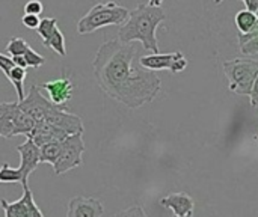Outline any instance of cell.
Returning <instances> with one entry per match:
<instances>
[{
    "label": "cell",
    "instance_id": "obj_1",
    "mask_svg": "<svg viewBox=\"0 0 258 217\" xmlns=\"http://www.w3.org/2000/svg\"><path fill=\"white\" fill-rule=\"evenodd\" d=\"M138 47L112 39L100 45L94 62V74L100 89L128 109H139L151 103L162 88L154 71L139 65Z\"/></svg>",
    "mask_w": 258,
    "mask_h": 217
},
{
    "label": "cell",
    "instance_id": "obj_2",
    "mask_svg": "<svg viewBox=\"0 0 258 217\" xmlns=\"http://www.w3.org/2000/svg\"><path fill=\"white\" fill-rule=\"evenodd\" d=\"M166 14L162 8L150 6L148 3L138 5L130 11L127 21L118 30V39L122 44H132L139 41L144 50L151 51L153 54L159 53V42L156 30L162 21H165Z\"/></svg>",
    "mask_w": 258,
    "mask_h": 217
},
{
    "label": "cell",
    "instance_id": "obj_3",
    "mask_svg": "<svg viewBox=\"0 0 258 217\" xmlns=\"http://www.w3.org/2000/svg\"><path fill=\"white\" fill-rule=\"evenodd\" d=\"M130 11L116 2H104L94 5L77 23V33L88 35L104 26H121L127 21Z\"/></svg>",
    "mask_w": 258,
    "mask_h": 217
},
{
    "label": "cell",
    "instance_id": "obj_4",
    "mask_svg": "<svg viewBox=\"0 0 258 217\" xmlns=\"http://www.w3.org/2000/svg\"><path fill=\"white\" fill-rule=\"evenodd\" d=\"M222 68L230 82V91L239 95L249 97L258 77V59L224 60Z\"/></svg>",
    "mask_w": 258,
    "mask_h": 217
},
{
    "label": "cell",
    "instance_id": "obj_5",
    "mask_svg": "<svg viewBox=\"0 0 258 217\" xmlns=\"http://www.w3.org/2000/svg\"><path fill=\"white\" fill-rule=\"evenodd\" d=\"M85 142H83V134H71L67 136L62 143H60V154L57 162L54 163L53 169L56 175L67 174L68 171L82 166L83 163V153H85Z\"/></svg>",
    "mask_w": 258,
    "mask_h": 217
},
{
    "label": "cell",
    "instance_id": "obj_6",
    "mask_svg": "<svg viewBox=\"0 0 258 217\" xmlns=\"http://www.w3.org/2000/svg\"><path fill=\"white\" fill-rule=\"evenodd\" d=\"M139 65L150 71H162L169 69L171 73H181L187 66V59L181 51L175 53H157V54H147L139 57Z\"/></svg>",
    "mask_w": 258,
    "mask_h": 217
},
{
    "label": "cell",
    "instance_id": "obj_7",
    "mask_svg": "<svg viewBox=\"0 0 258 217\" xmlns=\"http://www.w3.org/2000/svg\"><path fill=\"white\" fill-rule=\"evenodd\" d=\"M53 106L54 104L39 92V88L36 85H32L24 100L18 103V107L26 115H29L35 122L44 121Z\"/></svg>",
    "mask_w": 258,
    "mask_h": 217
},
{
    "label": "cell",
    "instance_id": "obj_8",
    "mask_svg": "<svg viewBox=\"0 0 258 217\" xmlns=\"http://www.w3.org/2000/svg\"><path fill=\"white\" fill-rule=\"evenodd\" d=\"M0 207L5 211V217H44L29 187L23 189V196L15 202H8L6 199H2Z\"/></svg>",
    "mask_w": 258,
    "mask_h": 217
},
{
    "label": "cell",
    "instance_id": "obj_9",
    "mask_svg": "<svg viewBox=\"0 0 258 217\" xmlns=\"http://www.w3.org/2000/svg\"><path fill=\"white\" fill-rule=\"evenodd\" d=\"M17 151L20 153V172H21V186L29 187L27 186V180L30 177V174L36 169V166L41 163V150L39 147H36L33 143L32 139H26L24 143L17 147Z\"/></svg>",
    "mask_w": 258,
    "mask_h": 217
},
{
    "label": "cell",
    "instance_id": "obj_10",
    "mask_svg": "<svg viewBox=\"0 0 258 217\" xmlns=\"http://www.w3.org/2000/svg\"><path fill=\"white\" fill-rule=\"evenodd\" d=\"M104 207L97 198L76 196L68 202L67 217H103Z\"/></svg>",
    "mask_w": 258,
    "mask_h": 217
},
{
    "label": "cell",
    "instance_id": "obj_11",
    "mask_svg": "<svg viewBox=\"0 0 258 217\" xmlns=\"http://www.w3.org/2000/svg\"><path fill=\"white\" fill-rule=\"evenodd\" d=\"M38 88L47 91L48 100L54 106H65L71 100L73 91H74V86L68 77H60V79H56L51 82H45V83L39 85Z\"/></svg>",
    "mask_w": 258,
    "mask_h": 217
},
{
    "label": "cell",
    "instance_id": "obj_12",
    "mask_svg": "<svg viewBox=\"0 0 258 217\" xmlns=\"http://www.w3.org/2000/svg\"><path fill=\"white\" fill-rule=\"evenodd\" d=\"M68 134L65 131H62L60 128H57L56 125L45 122V121H38L33 127V130L26 136L29 139L33 140V143L36 147H42L45 143L50 142H62Z\"/></svg>",
    "mask_w": 258,
    "mask_h": 217
},
{
    "label": "cell",
    "instance_id": "obj_13",
    "mask_svg": "<svg viewBox=\"0 0 258 217\" xmlns=\"http://www.w3.org/2000/svg\"><path fill=\"white\" fill-rule=\"evenodd\" d=\"M160 205L174 213V216H192L195 202L187 193H172L160 199Z\"/></svg>",
    "mask_w": 258,
    "mask_h": 217
},
{
    "label": "cell",
    "instance_id": "obj_14",
    "mask_svg": "<svg viewBox=\"0 0 258 217\" xmlns=\"http://www.w3.org/2000/svg\"><path fill=\"white\" fill-rule=\"evenodd\" d=\"M17 109H18V101L0 104V136L8 139L14 136V118Z\"/></svg>",
    "mask_w": 258,
    "mask_h": 217
},
{
    "label": "cell",
    "instance_id": "obj_15",
    "mask_svg": "<svg viewBox=\"0 0 258 217\" xmlns=\"http://www.w3.org/2000/svg\"><path fill=\"white\" fill-rule=\"evenodd\" d=\"M35 124L36 122L18 107L17 112H15V118H14V136H17V134L27 136L33 130Z\"/></svg>",
    "mask_w": 258,
    "mask_h": 217
},
{
    "label": "cell",
    "instance_id": "obj_16",
    "mask_svg": "<svg viewBox=\"0 0 258 217\" xmlns=\"http://www.w3.org/2000/svg\"><path fill=\"white\" fill-rule=\"evenodd\" d=\"M6 77L9 79V82L14 85V88H15V91H17L18 103L23 101L24 97H26V95H24V88H23V83H24V79H26V69L15 65V66L8 73Z\"/></svg>",
    "mask_w": 258,
    "mask_h": 217
},
{
    "label": "cell",
    "instance_id": "obj_17",
    "mask_svg": "<svg viewBox=\"0 0 258 217\" xmlns=\"http://www.w3.org/2000/svg\"><path fill=\"white\" fill-rule=\"evenodd\" d=\"M258 17L255 14L249 12V11H239L236 14V18H234V23H236V27L239 29L240 35H245L248 33L257 23Z\"/></svg>",
    "mask_w": 258,
    "mask_h": 217
},
{
    "label": "cell",
    "instance_id": "obj_18",
    "mask_svg": "<svg viewBox=\"0 0 258 217\" xmlns=\"http://www.w3.org/2000/svg\"><path fill=\"white\" fill-rule=\"evenodd\" d=\"M60 143L62 142H50L42 145L41 150V163H50L51 166H54V163L59 159L60 154Z\"/></svg>",
    "mask_w": 258,
    "mask_h": 217
},
{
    "label": "cell",
    "instance_id": "obj_19",
    "mask_svg": "<svg viewBox=\"0 0 258 217\" xmlns=\"http://www.w3.org/2000/svg\"><path fill=\"white\" fill-rule=\"evenodd\" d=\"M42 44H44V47L51 48V50H53L54 53H57L59 56H62V57H65V56H67L65 36H63V33H62L59 29H56V30H54V33H53L47 41H42Z\"/></svg>",
    "mask_w": 258,
    "mask_h": 217
},
{
    "label": "cell",
    "instance_id": "obj_20",
    "mask_svg": "<svg viewBox=\"0 0 258 217\" xmlns=\"http://www.w3.org/2000/svg\"><path fill=\"white\" fill-rule=\"evenodd\" d=\"M30 48V45L20 36L17 38H12L8 45H6V51L8 54H11V57H15V56H24V53Z\"/></svg>",
    "mask_w": 258,
    "mask_h": 217
},
{
    "label": "cell",
    "instance_id": "obj_21",
    "mask_svg": "<svg viewBox=\"0 0 258 217\" xmlns=\"http://www.w3.org/2000/svg\"><path fill=\"white\" fill-rule=\"evenodd\" d=\"M56 29H57V20L56 18H42L39 21V26L36 27V32L42 41H47L54 33Z\"/></svg>",
    "mask_w": 258,
    "mask_h": 217
},
{
    "label": "cell",
    "instance_id": "obj_22",
    "mask_svg": "<svg viewBox=\"0 0 258 217\" xmlns=\"http://www.w3.org/2000/svg\"><path fill=\"white\" fill-rule=\"evenodd\" d=\"M0 183H21V172L18 168H11L3 163L0 168Z\"/></svg>",
    "mask_w": 258,
    "mask_h": 217
},
{
    "label": "cell",
    "instance_id": "obj_23",
    "mask_svg": "<svg viewBox=\"0 0 258 217\" xmlns=\"http://www.w3.org/2000/svg\"><path fill=\"white\" fill-rule=\"evenodd\" d=\"M24 60H26V63H27V66H32V68H39V66H42L44 63H45V59H44V56H41L39 53H36L32 47L24 53Z\"/></svg>",
    "mask_w": 258,
    "mask_h": 217
},
{
    "label": "cell",
    "instance_id": "obj_24",
    "mask_svg": "<svg viewBox=\"0 0 258 217\" xmlns=\"http://www.w3.org/2000/svg\"><path fill=\"white\" fill-rule=\"evenodd\" d=\"M112 217H148L147 213L144 211V208L141 205H133L127 210H122V211H118L115 213Z\"/></svg>",
    "mask_w": 258,
    "mask_h": 217
},
{
    "label": "cell",
    "instance_id": "obj_25",
    "mask_svg": "<svg viewBox=\"0 0 258 217\" xmlns=\"http://www.w3.org/2000/svg\"><path fill=\"white\" fill-rule=\"evenodd\" d=\"M44 11V5L41 0H29L24 5V14H33V15H39Z\"/></svg>",
    "mask_w": 258,
    "mask_h": 217
},
{
    "label": "cell",
    "instance_id": "obj_26",
    "mask_svg": "<svg viewBox=\"0 0 258 217\" xmlns=\"http://www.w3.org/2000/svg\"><path fill=\"white\" fill-rule=\"evenodd\" d=\"M240 51H242V54H245V56H254V54H257L258 36L252 38V39H251V41H248L246 44H243V45L240 47Z\"/></svg>",
    "mask_w": 258,
    "mask_h": 217
},
{
    "label": "cell",
    "instance_id": "obj_27",
    "mask_svg": "<svg viewBox=\"0 0 258 217\" xmlns=\"http://www.w3.org/2000/svg\"><path fill=\"white\" fill-rule=\"evenodd\" d=\"M39 17L38 15H33V14H24L23 18H21V23L27 27V29H35L39 26Z\"/></svg>",
    "mask_w": 258,
    "mask_h": 217
},
{
    "label": "cell",
    "instance_id": "obj_28",
    "mask_svg": "<svg viewBox=\"0 0 258 217\" xmlns=\"http://www.w3.org/2000/svg\"><path fill=\"white\" fill-rule=\"evenodd\" d=\"M14 66H15V63H14L12 57H8V56H5L3 53H0V69H2V73H3L5 76H8V73H9Z\"/></svg>",
    "mask_w": 258,
    "mask_h": 217
},
{
    "label": "cell",
    "instance_id": "obj_29",
    "mask_svg": "<svg viewBox=\"0 0 258 217\" xmlns=\"http://www.w3.org/2000/svg\"><path fill=\"white\" fill-rule=\"evenodd\" d=\"M258 36V20L257 23H255V26L248 32V33H245V35H239V38H237V41H239V47H242L243 44H246L248 41H251L252 38H255Z\"/></svg>",
    "mask_w": 258,
    "mask_h": 217
},
{
    "label": "cell",
    "instance_id": "obj_30",
    "mask_svg": "<svg viewBox=\"0 0 258 217\" xmlns=\"http://www.w3.org/2000/svg\"><path fill=\"white\" fill-rule=\"evenodd\" d=\"M249 101H251V106L254 109H258V77L257 80H255V83H254V86H252V89H251Z\"/></svg>",
    "mask_w": 258,
    "mask_h": 217
},
{
    "label": "cell",
    "instance_id": "obj_31",
    "mask_svg": "<svg viewBox=\"0 0 258 217\" xmlns=\"http://www.w3.org/2000/svg\"><path fill=\"white\" fill-rule=\"evenodd\" d=\"M246 5V11L252 12V14H258V0H242Z\"/></svg>",
    "mask_w": 258,
    "mask_h": 217
},
{
    "label": "cell",
    "instance_id": "obj_32",
    "mask_svg": "<svg viewBox=\"0 0 258 217\" xmlns=\"http://www.w3.org/2000/svg\"><path fill=\"white\" fill-rule=\"evenodd\" d=\"M12 60H14V63L17 65V66H21V68H27V63H26V60H24V57L23 56H15V57H12Z\"/></svg>",
    "mask_w": 258,
    "mask_h": 217
},
{
    "label": "cell",
    "instance_id": "obj_33",
    "mask_svg": "<svg viewBox=\"0 0 258 217\" xmlns=\"http://www.w3.org/2000/svg\"><path fill=\"white\" fill-rule=\"evenodd\" d=\"M162 2L163 0H150V6H156V8H160V5H162Z\"/></svg>",
    "mask_w": 258,
    "mask_h": 217
},
{
    "label": "cell",
    "instance_id": "obj_34",
    "mask_svg": "<svg viewBox=\"0 0 258 217\" xmlns=\"http://www.w3.org/2000/svg\"><path fill=\"white\" fill-rule=\"evenodd\" d=\"M222 2H224V0H215V3H216V5H219V3H222Z\"/></svg>",
    "mask_w": 258,
    "mask_h": 217
},
{
    "label": "cell",
    "instance_id": "obj_35",
    "mask_svg": "<svg viewBox=\"0 0 258 217\" xmlns=\"http://www.w3.org/2000/svg\"><path fill=\"white\" fill-rule=\"evenodd\" d=\"M174 217H192V216H174Z\"/></svg>",
    "mask_w": 258,
    "mask_h": 217
},
{
    "label": "cell",
    "instance_id": "obj_36",
    "mask_svg": "<svg viewBox=\"0 0 258 217\" xmlns=\"http://www.w3.org/2000/svg\"><path fill=\"white\" fill-rule=\"evenodd\" d=\"M257 17H258V14H257Z\"/></svg>",
    "mask_w": 258,
    "mask_h": 217
}]
</instances>
